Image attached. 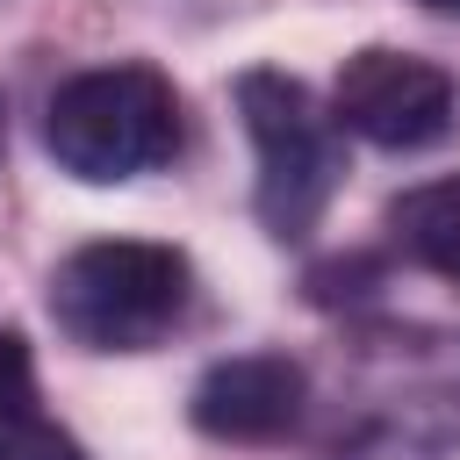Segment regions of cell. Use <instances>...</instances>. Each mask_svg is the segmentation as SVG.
<instances>
[{
	"label": "cell",
	"instance_id": "1",
	"mask_svg": "<svg viewBox=\"0 0 460 460\" xmlns=\"http://www.w3.org/2000/svg\"><path fill=\"white\" fill-rule=\"evenodd\" d=\"M187 259L151 237H93L50 266V323L86 352H144L187 316Z\"/></svg>",
	"mask_w": 460,
	"mask_h": 460
},
{
	"label": "cell",
	"instance_id": "2",
	"mask_svg": "<svg viewBox=\"0 0 460 460\" xmlns=\"http://www.w3.org/2000/svg\"><path fill=\"white\" fill-rule=\"evenodd\" d=\"M43 144L86 187L137 180V172H151V165H165L180 151V93H172V79L158 65H93V72H72L50 93Z\"/></svg>",
	"mask_w": 460,
	"mask_h": 460
},
{
	"label": "cell",
	"instance_id": "3",
	"mask_svg": "<svg viewBox=\"0 0 460 460\" xmlns=\"http://www.w3.org/2000/svg\"><path fill=\"white\" fill-rule=\"evenodd\" d=\"M237 115L259 158V223L273 237H302L316 230V216L331 208L338 180H345V151H338V115L316 108V93L273 65L237 79Z\"/></svg>",
	"mask_w": 460,
	"mask_h": 460
},
{
	"label": "cell",
	"instance_id": "4",
	"mask_svg": "<svg viewBox=\"0 0 460 460\" xmlns=\"http://www.w3.org/2000/svg\"><path fill=\"white\" fill-rule=\"evenodd\" d=\"M331 115H338V129H352L381 151H424L453 129V79L431 58L367 43L345 58V72L331 86Z\"/></svg>",
	"mask_w": 460,
	"mask_h": 460
},
{
	"label": "cell",
	"instance_id": "5",
	"mask_svg": "<svg viewBox=\"0 0 460 460\" xmlns=\"http://www.w3.org/2000/svg\"><path fill=\"white\" fill-rule=\"evenodd\" d=\"M302 367L288 352H237V359H216L194 395H187V417L201 438H223V446H273L302 424Z\"/></svg>",
	"mask_w": 460,
	"mask_h": 460
},
{
	"label": "cell",
	"instance_id": "6",
	"mask_svg": "<svg viewBox=\"0 0 460 460\" xmlns=\"http://www.w3.org/2000/svg\"><path fill=\"white\" fill-rule=\"evenodd\" d=\"M388 237H395L424 273H438V280L460 288V172L395 194V201H388Z\"/></svg>",
	"mask_w": 460,
	"mask_h": 460
},
{
	"label": "cell",
	"instance_id": "7",
	"mask_svg": "<svg viewBox=\"0 0 460 460\" xmlns=\"http://www.w3.org/2000/svg\"><path fill=\"white\" fill-rule=\"evenodd\" d=\"M0 460H86V446L29 410H0Z\"/></svg>",
	"mask_w": 460,
	"mask_h": 460
},
{
	"label": "cell",
	"instance_id": "8",
	"mask_svg": "<svg viewBox=\"0 0 460 460\" xmlns=\"http://www.w3.org/2000/svg\"><path fill=\"white\" fill-rule=\"evenodd\" d=\"M29 402V345L14 323H0V410H22Z\"/></svg>",
	"mask_w": 460,
	"mask_h": 460
},
{
	"label": "cell",
	"instance_id": "9",
	"mask_svg": "<svg viewBox=\"0 0 460 460\" xmlns=\"http://www.w3.org/2000/svg\"><path fill=\"white\" fill-rule=\"evenodd\" d=\"M417 7H431V14H460V0H417Z\"/></svg>",
	"mask_w": 460,
	"mask_h": 460
}]
</instances>
